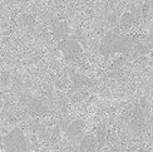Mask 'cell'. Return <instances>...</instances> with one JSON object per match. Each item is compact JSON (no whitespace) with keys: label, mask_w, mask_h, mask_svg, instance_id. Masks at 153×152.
Instances as JSON below:
<instances>
[{"label":"cell","mask_w":153,"mask_h":152,"mask_svg":"<svg viewBox=\"0 0 153 152\" xmlns=\"http://www.w3.org/2000/svg\"><path fill=\"white\" fill-rule=\"evenodd\" d=\"M55 1H60V0H55Z\"/></svg>","instance_id":"obj_16"},{"label":"cell","mask_w":153,"mask_h":152,"mask_svg":"<svg viewBox=\"0 0 153 152\" xmlns=\"http://www.w3.org/2000/svg\"><path fill=\"white\" fill-rule=\"evenodd\" d=\"M72 83L75 88H82L89 84V79L83 74H73L72 75Z\"/></svg>","instance_id":"obj_11"},{"label":"cell","mask_w":153,"mask_h":152,"mask_svg":"<svg viewBox=\"0 0 153 152\" xmlns=\"http://www.w3.org/2000/svg\"><path fill=\"white\" fill-rule=\"evenodd\" d=\"M24 107L25 111H27L28 115H30L31 117H38L42 116L47 112V107L44 106L43 102H40L39 99L31 98V97H27L24 99Z\"/></svg>","instance_id":"obj_4"},{"label":"cell","mask_w":153,"mask_h":152,"mask_svg":"<svg viewBox=\"0 0 153 152\" xmlns=\"http://www.w3.org/2000/svg\"><path fill=\"white\" fill-rule=\"evenodd\" d=\"M94 137H95V141H97V148H102L107 141V130L104 124L99 126L97 128V133H95Z\"/></svg>","instance_id":"obj_10"},{"label":"cell","mask_w":153,"mask_h":152,"mask_svg":"<svg viewBox=\"0 0 153 152\" xmlns=\"http://www.w3.org/2000/svg\"><path fill=\"white\" fill-rule=\"evenodd\" d=\"M58 49L64 54L67 59L73 60V62L78 60L83 53L80 44L73 39H64V40L58 42Z\"/></svg>","instance_id":"obj_3"},{"label":"cell","mask_w":153,"mask_h":152,"mask_svg":"<svg viewBox=\"0 0 153 152\" xmlns=\"http://www.w3.org/2000/svg\"><path fill=\"white\" fill-rule=\"evenodd\" d=\"M52 33L54 35V38L58 42L68 39L69 35V25L67 22L64 20H55L52 25Z\"/></svg>","instance_id":"obj_6"},{"label":"cell","mask_w":153,"mask_h":152,"mask_svg":"<svg viewBox=\"0 0 153 152\" xmlns=\"http://www.w3.org/2000/svg\"><path fill=\"white\" fill-rule=\"evenodd\" d=\"M3 147L5 152H29L27 138L20 128L11 130L3 137Z\"/></svg>","instance_id":"obj_2"},{"label":"cell","mask_w":153,"mask_h":152,"mask_svg":"<svg viewBox=\"0 0 153 152\" xmlns=\"http://www.w3.org/2000/svg\"><path fill=\"white\" fill-rule=\"evenodd\" d=\"M136 50L138 53H142V54H147L149 50H148V48H146L144 45H142V44H138V45L136 47Z\"/></svg>","instance_id":"obj_13"},{"label":"cell","mask_w":153,"mask_h":152,"mask_svg":"<svg viewBox=\"0 0 153 152\" xmlns=\"http://www.w3.org/2000/svg\"><path fill=\"white\" fill-rule=\"evenodd\" d=\"M97 150V141H95L94 135H85L82 138L79 152H95Z\"/></svg>","instance_id":"obj_7"},{"label":"cell","mask_w":153,"mask_h":152,"mask_svg":"<svg viewBox=\"0 0 153 152\" xmlns=\"http://www.w3.org/2000/svg\"><path fill=\"white\" fill-rule=\"evenodd\" d=\"M132 42L133 38L129 34L108 31L100 40L99 52L104 57H109L116 53H127L132 47Z\"/></svg>","instance_id":"obj_1"},{"label":"cell","mask_w":153,"mask_h":152,"mask_svg":"<svg viewBox=\"0 0 153 152\" xmlns=\"http://www.w3.org/2000/svg\"><path fill=\"white\" fill-rule=\"evenodd\" d=\"M24 20H25V24H28V25H34V24H35L34 18H33V16H30V15H25Z\"/></svg>","instance_id":"obj_14"},{"label":"cell","mask_w":153,"mask_h":152,"mask_svg":"<svg viewBox=\"0 0 153 152\" xmlns=\"http://www.w3.org/2000/svg\"><path fill=\"white\" fill-rule=\"evenodd\" d=\"M0 147H3V138L0 137Z\"/></svg>","instance_id":"obj_15"},{"label":"cell","mask_w":153,"mask_h":152,"mask_svg":"<svg viewBox=\"0 0 153 152\" xmlns=\"http://www.w3.org/2000/svg\"><path fill=\"white\" fill-rule=\"evenodd\" d=\"M136 20L137 19H136L134 14H133L132 11H126V13H123L122 16H120V19H119V27L122 29H124V30L131 29L133 27V24L136 23Z\"/></svg>","instance_id":"obj_9"},{"label":"cell","mask_w":153,"mask_h":152,"mask_svg":"<svg viewBox=\"0 0 153 152\" xmlns=\"http://www.w3.org/2000/svg\"><path fill=\"white\" fill-rule=\"evenodd\" d=\"M84 126H85L84 121H82V119H75V121L71 122V124H69L67 128L68 138H71V140L76 138L83 132V130H84Z\"/></svg>","instance_id":"obj_8"},{"label":"cell","mask_w":153,"mask_h":152,"mask_svg":"<svg viewBox=\"0 0 153 152\" xmlns=\"http://www.w3.org/2000/svg\"><path fill=\"white\" fill-rule=\"evenodd\" d=\"M146 127V116L143 108L139 104L136 106L134 111H133L132 115V121H131V128L133 130V132L139 133L141 131H143Z\"/></svg>","instance_id":"obj_5"},{"label":"cell","mask_w":153,"mask_h":152,"mask_svg":"<svg viewBox=\"0 0 153 152\" xmlns=\"http://www.w3.org/2000/svg\"><path fill=\"white\" fill-rule=\"evenodd\" d=\"M124 63H126V57H120V58H118L117 60H114V63L112 64V71L119 72L120 68L124 66Z\"/></svg>","instance_id":"obj_12"}]
</instances>
